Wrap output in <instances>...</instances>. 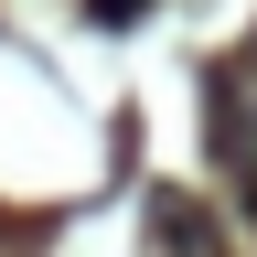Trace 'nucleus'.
I'll list each match as a JSON object with an SVG mask.
<instances>
[{"instance_id": "f257e3e1", "label": "nucleus", "mask_w": 257, "mask_h": 257, "mask_svg": "<svg viewBox=\"0 0 257 257\" xmlns=\"http://www.w3.org/2000/svg\"><path fill=\"white\" fill-rule=\"evenodd\" d=\"M86 11H96V22H107V32H128V22H140V11H150V0H86Z\"/></svg>"}]
</instances>
